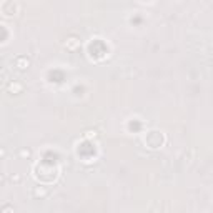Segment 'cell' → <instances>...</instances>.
Returning a JSON list of instances; mask_svg holds the SVG:
<instances>
[{"instance_id": "cell-1", "label": "cell", "mask_w": 213, "mask_h": 213, "mask_svg": "<svg viewBox=\"0 0 213 213\" xmlns=\"http://www.w3.org/2000/svg\"><path fill=\"white\" fill-rule=\"evenodd\" d=\"M28 63H30V62H28L27 57H19V58L15 60V65H17V68H20V70H25L28 67Z\"/></svg>"}]
</instances>
